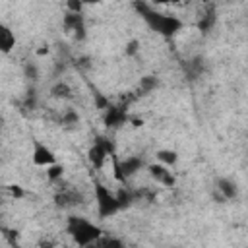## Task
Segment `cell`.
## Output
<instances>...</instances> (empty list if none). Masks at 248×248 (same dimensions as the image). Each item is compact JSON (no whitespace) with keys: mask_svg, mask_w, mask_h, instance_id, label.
<instances>
[{"mask_svg":"<svg viewBox=\"0 0 248 248\" xmlns=\"http://www.w3.org/2000/svg\"><path fill=\"white\" fill-rule=\"evenodd\" d=\"M78 120H79V116H78L76 110H66L62 114V118H60L62 124H78Z\"/></svg>","mask_w":248,"mask_h":248,"instance_id":"ffe728a7","label":"cell"},{"mask_svg":"<svg viewBox=\"0 0 248 248\" xmlns=\"http://www.w3.org/2000/svg\"><path fill=\"white\" fill-rule=\"evenodd\" d=\"M155 87H157V78H155V76H143V78L140 79L138 91H141V95H145V93L153 91Z\"/></svg>","mask_w":248,"mask_h":248,"instance_id":"2e32d148","label":"cell"},{"mask_svg":"<svg viewBox=\"0 0 248 248\" xmlns=\"http://www.w3.org/2000/svg\"><path fill=\"white\" fill-rule=\"evenodd\" d=\"M157 161L163 163V165H167V167H172L178 161V153L174 149H159L157 151Z\"/></svg>","mask_w":248,"mask_h":248,"instance_id":"9a60e30c","label":"cell"},{"mask_svg":"<svg viewBox=\"0 0 248 248\" xmlns=\"http://www.w3.org/2000/svg\"><path fill=\"white\" fill-rule=\"evenodd\" d=\"M31 161H33V165L35 167H48V165H52V163H56V155H54V151L46 145V143H43L41 140H33V153H31Z\"/></svg>","mask_w":248,"mask_h":248,"instance_id":"52a82bcc","label":"cell"},{"mask_svg":"<svg viewBox=\"0 0 248 248\" xmlns=\"http://www.w3.org/2000/svg\"><path fill=\"white\" fill-rule=\"evenodd\" d=\"M66 231L72 236V240L78 246H91L99 240V236L103 234V229L95 223H91L85 217H78V215H70L66 221Z\"/></svg>","mask_w":248,"mask_h":248,"instance_id":"7a4b0ae2","label":"cell"},{"mask_svg":"<svg viewBox=\"0 0 248 248\" xmlns=\"http://www.w3.org/2000/svg\"><path fill=\"white\" fill-rule=\"evenodd\" d=\"M215 186H217V192L225 198V200H234L238 196V186L234 180L227 178V176H219L215 180Z\"/></svg>","mask_w":248,"mask_h":248,"instance_id":"8fae6325","label":"cell"},{"mask_svg":"<svg viewBox=\"0 0 248 248\" xmlns=\"http://www.w3.org/2000/svg\"><path fill=\"white\" fill-rule=\"evenodd\" d=\"M136 10H138L140 16L143 17V21H145L153 31H157V33L163 35V37H172V35H176V33L182 29V21H180L176 16H169V14L155 12L153 8H149V6L143 4V2H136Z\"/></svg>","mask_w":248,"mask_h":248,"instance_id":"6da1fadb","label":"cell"},{"mask_svg":"<svg viewBox=\"0 0 248 248\" xmlns=\"http://www.w3.org/2000/svg\"><path fill=\"white\" fill-rule=\"evenodd\" d=\"M138 52H140V41H138V39L128 41L126 46H124V54H126V56H136Z\"/></svg>","mask_w":248,"mask_h":248,"instance_id":"ac0fdd59","label":"cell"},{"mask_svg":"<svg viewBox=\"0 0 248 248\" xmlns=\"http://www.w3.org/2000/svg\"><path fill=\"white\" fill-rule=\"evenodd\" d=\"M25 72H27V76H31V78H35V76H37V70H35L33 66H27V68H25Z\"/></svg>","mask_w":248,"mask_h":248,"instance_id":"cb8c5ba5","label":"cell"},{"mask_svg":"<svg viewBox=\"0 0 248 248\" xmlns=\"http://www.w3.org/2000/svg\"><path fill=\"white\" fill-rule=\"evenodd\" d=\"M62 27H64L68 33H72L78 41H83V39H85V19H83L81 14H72V12H68V14L64 16V19H62Z\"/></svg>","mask_w":248,"mask_h":248,"instance_id":"ba28073f","label":"cell"},{"mask_svg":"<svg viewBox=\"0 0 248 248\" xmlns=\"http://www.w3.org/2000/svg\"><path fill=\"white\" fill-rule=\"evenodd\" d=\"M0 205H2V198H0Z\"/></svg>","mask_w":248,"mask_h":248,"instance_id":"4316f807","label":"cell"},{"mask_svg":"<svg viewBox=\"0 0 248 248\" xmlns=\"http://www.w3.org/2000/svg\"><path fill=\"white\" fill-rule=\"evenodd\" d=\"M83 0H66V8H68V12H72V14H81V10H83Z\"/></svg>","mask_w":248,"mask_h":248,"instance_id":"d6986e66","label":"cell"},{"mask_svg":"<svg viewBox=\"0 0 248 248\" xmlns=\"http://www.w3.org/2000/svg\"><path fill=\"white\" fill-rule=\"evenodd\" d=\"M112 153H114L112 143H110L108 140H105V138H97V141H95V143L89 147V151H87V159H89V163H91L95 169H103L105 163H107V159H108Z\"/></svg>","mask_w":248,"mask_h":248,"instance_id":"5b68a950","label":"cell"},{"mask_svg":"<svg viewBox=\"0 0 248 248\" xmlns=\"http://www.w3.org/2000/svg\"><path fill=\"white\" fill-rule=\"evenodd\" d=\"M93 192H95V202H97V211L101 219L112 217L114 213H118L122 209L118 198L114 192L108 190V186H105L103 182H93Z\"/></svg>","mask_w":248,"mask_h":248,"instance_id":"3957f363","label":"cell"},{"mask_svg":"<svg viewBox=\"0 0 248 248\" xmlns=\"http://www.w3.org/2000/svg\"><path fill=\"white\" fill-rule=\"evenodd\" d=\"M180 0H153V4H178Z\"/></svg>","mask_w":248,"mask_h":248,"instance_id":"603a6c76","label":"cell"},{"mask_svg":"<svg viewBox=\"0 0 248 248\" xmlns=\"http://www.w3.org/2000/svg\"><path fill=\"white\" fill-rule=\"evenodd\" d=\"M95 103H97V108H101V110H105L108 107V99H105L101 93H95Z\"/></svg>","mask_w":248,"mask_h":248,"instance_id":"44dd1931","label":"cell"},{"mask_svg":"<svg viewBox=\"0 0 248 248\" xmlns=\"http://www.w3.org/2000/svg\"><path fill=\"white\" fill-rule=\"evenodd\" d=\"M147 170H149V176L155 178L157 182H161V184H165V186H172V184H174V176H172V172L169 170L167 165H163V163H153V165H147Z\"/></svg>","mask_w":248,"mask_h":248,"instance_id":"30bf717a","label":"cell"},{"mask_svg":"<svg viewBox=\"0 0 248 248\" xmlns=\"http://www.w3.org/2000/svg\"><path fill=\"white\" fill-rule=\"evenodd\" d=\"M54 202L58 207H76V205L83 203V196L76 188H62L56 192Z\"/></svg>","mask_w":248,"mask_h":248,"instance_id":"9c48e42d","label":"cell"},{"mask_svg":"<svg viewBox=\"0 0 248 248\" xmlns=\"http://www.w3.org/2000/svg\"><path fill=\"white\" fill-rule=\"evenodd\" d=\"M14 46H16V35H14V31L6 23L0 21V52L2 54H10L14 50Z\"/></svg>","mask_w":248,"mask_h":248,"instance_id":"7c38bea8","label":"cell"},{"mask_svg":"<svg viewBox=\"0 0 248 248\" xmlns=\"http://www.w3.org/2000/svg\"><path fill=\"white\" fill-rule=\"evenodd\" d=\"M8 190H10V194H12L14 198H23V190H21L19 186L12 184V186H8Z\"/></svg>","mask_w":248,"mask_h":248,"instance_id":"7402d4cb","label":"cell"},{"mask_svg":"<svg viewBox=\"0 0 248 248\" xmlns=\"http://www.w3.org/2000/svg\"><path fill=\"white\" fill-rule=\"evenodd\" d=\"M37 54H39V56H43V54H48V46H43V48H39V50H37Z\"/></svg>","mask_w":248,"mask_h":248,"instance_id":"d4e9b609","label":"cell"},{"mask_svg":"<svg viewBox=\"0 0 248 248\" xmlns=\"http://www.w3.org/2000/svg\"><path fill=\"white\" fill-rule=\"evenodd\" d=\"M62 176H64V165L52 163V165L46 167V178H48L50 182H56V180H60Z\"/></svg>","mask_w":248,"mask_h":248,"instance_id":"e0dca14e","label":"cell"},{"mask_svg":"<svg viewBox=\"0 0 248 248\" xmlns=\"http://www.w3.org/2000/svg\"><path fill=\"white\" fill-rule=\"evenodd\" d=\"M50 95L54 99H70L72 97V87L66 83V81H56L52 87H50Z\"/></svg>","mask_w":248,"mask_h":248,"instance_id":"5bb4252c","label":"cell"},{"mask_svg":"<svg viewBox=\"0 0 248 248\" xmlns=\"http://www.w3.org/2000/svg\"><path fill=\"white\" fill-rule=\"evenodd\" d=\"M99 2H103V0H83V4H99Z\"/></svg>","mask_w":248,"mask_h":248,"instance_id":"484cf974","label":"cell"},{"mask_svg":"<svg viewBox=\"0 0 248 248\" xmlns=\"http://www.w3.org/2000/svg\"><path fill=\"white\" fill-rule=\"evenodd\" d=\"M110 159H112V174L118 182L128 180L130 176H134L138 170H141L145 167V161L140 155H132V157H126L124 161H120L116 157V153H112Z\"/></svg>","mask_w":248,"mask_h":248,"instance_id":"277c9868","label":"cell"},{"mask_svg":"<svg viewBox=\"0 0 248 248\" xmlns=\"http://www.w3.org/2000/svg\"><path fill=\"white\" fill-rule=\"evenodd\" d=\"M215 21H217V12H215V8L211 6V8H207V12L202 16V19L198 21V29L200 31H209L213 25H215Z\"/></svg>","mask_w":248,"mask_h":248,"instance_id":"4fadbf2b","label":"cell"},{"mask_svg":"<svg viewBox=\"0 0 248 248\" xmlns=\"http://www.w3.org/2000/svg\"><path fill=\"white\" fill-rule=\"evenodd\" d=\"M128 120H130V116H128L124 105H110V103H108V107L105 108V120H103L107 128L116 130V128L124 126Z\"/></svg>","mask_w":248,"mask_h":248,"instance_id":"8992f818","label":"cell"}]
</instances>
